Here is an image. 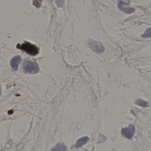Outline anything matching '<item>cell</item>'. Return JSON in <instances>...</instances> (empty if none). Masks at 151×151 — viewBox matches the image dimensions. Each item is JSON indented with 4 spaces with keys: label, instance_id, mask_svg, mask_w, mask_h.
I'll use <instances>...</instances> for the list:
<instances>
[{
    "label": "cell",
    "instance_id": "1",
    "mask_svg": "<svg viewBox=\"0 0 151 151\" xmlns=\"http://www.w3.org/2000/svg\"><path fill=\"white\" fill-rule=\"evenodd\" d=\"M17 47L18 49L22 50L31 55H36L39 53V50L38 48L35 45H33L30 42H26L21 45L18 44L17 45Z\"/></svg>",
    "mask_w": 151,
    "mask_h": 151
},
{
    "label": "cell",
    "instance_id": "2",
    "mask_svg": "<svg viewBox=\"0 0 151 151\" xmlns=\"http://www.w3.org/2000/svg\"><path fill=\"white\" fill-rule=\"evenodd\" d=\"M23 68L25 72L31 74L37 73L40 70L37 64L31 61L25 62L24 63Z\"/></svg>",
    "mask_w": 151,
    "mask_h": 151
},
{
    "label": "cell",
    "instance_id": "3",
    "mask_svg": "<svg viewBox=\"0 0 151 151\" xmlns=\"http://www.w3.org/2000/svg\"><path fill=\"white\" fill-rule=\"evenodd\" d=\"M119 9L123 12L127 14H130L135 12V10L134 8L131 7H126L129 5L130 3L129 0H118Z\"/></svg>",
    "mask_w": 151,
    "mask_h": 151
},
{
    "label": "cell",
    "instance_id": "4",
    "mask_svg": "<svg viewBox=\"0 0 151 151\" xmlns=\"http://www.w3.org/2000/svg\"><path fill=\"white\" fill-rule=\"evenodd\" d=\"M135 131V127L132 124H130L127 127L122 129L121 133L124 137L128 139H131L134 136Z\"/></svg>",
    "mask_w": 151,
    "mask_h": 151
},
{
    "label": "cell",
    "instance_id": "5",
    "mask_svg": "<svg viewBox=\"0 0 151 151\" xmlns=\"http://www.w3.org/2000/svg\"><path fill=\"white\" fill-rule=\"evenodd\" d=\"M89 45L93 50L97 53L103 52L104 50L102 44L97 42L90 41L89 42Z\"/></svg>",
    "mask_w": 151,
    "mask_h": 151
},
{
    "label": "cell",
    "instance_id": "6",
    "mask_svg": "<svg viewBox=\"0 0 151 151\" xmlns=\"http://www.w3.org/2000/svg\"><path fill=\"white\" fill-rule=\"evenodd\" d=\"M21 61V57L19 56H16L12 59L10 61V65L13 70H17L18 65L19 64Z\"/></svg>",
    "mask_w": 151,
    "mask_h": 151
},
{
    "label": "cell",
    "instance_id": "7",
    "mask_svg": "<svg viewBox=\"0 0 151 151\" xmlns=\"http://www.w3.org/2000/svg\"><path fill=\"white\" fill-rule=\"evenodd\" d=\"M89 138L87 137H82L77 141L75 145H74V147L75 148H79L85 145V144L87 143L89 141Z\"/></svg>",
    "mask_w": 151,
    "mask_h": 151
},
{
    "label": "cell",
    "instance_id": "8",
    "mask_svg": "<svg viewBox=\"0 0 151 151\" xmlns=\"http://www.w3.org/2000/svg\"><path fill=\"white\" fill-rule=\"evenodd\" d=\"M67 148L64 145L59 143L52 149L51 151H67Z\"/></svg>",
    "mask_w": 151,
    "mask_h": 151
},
{
    "label": "cell",
    "instance_id": "9",
    "mask_svg": "<svg viewBox=\"0 0 151 151\" xmlns=\"http://www.w3.org/2000/svg\"><path fill=\"white\" fill-rule=\"evenodd\" d=\"M136 104L140 106H143V107H146L148 105V104L147 102L142 100V99H139V100H137Z\"/></svg>",
    "mask_w": 151,
    "mask_h": 151
},
{
    "label": "cell",
    "instance_id": "10",
    "mask_svg": "<svg viewBox=\"0 0 151 151\" xmlns=\"http://www.w3.org/2000/svg\"><path fill=\"white\" fill-rule=\"evenodd\" d=\"M151 28H149L146 30V32H145L144 34L142 35V36L144 38H147V37H151Z\"/></svg>",
    "mask_w": 151,
    "mask_h": 151
},
{
    "label": "cell",
    "instance_id": "11",
    "mask_svg": "<svg viewBox=\"0 0 151 151\" xmlns=\"http://www.w3.org/2000/svg\"><path fill=\"white\" fill-rule=\"evenodd\" d=\"M41 0H33V4L35 7L37 8H40L41 6Z\"/></svg>",
    "mask_w": 151,
    "mask_h": 151
},
{
    "label": "cell",
    "instance_id": "12",
    "mask_svg": "<svg viewBox=\"0 0 151 151\" xmlns=\"http://www.w3.org/2000/svg\"><path fill=\"white\" fill-rule=\"evenodd\" d=\"M56 2L59 7H63L64 5V0H56Z\"/></svg>",
    "mask_w": 151,
    "mask_h": 151
}]
</instances>
